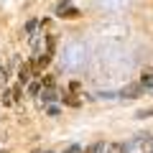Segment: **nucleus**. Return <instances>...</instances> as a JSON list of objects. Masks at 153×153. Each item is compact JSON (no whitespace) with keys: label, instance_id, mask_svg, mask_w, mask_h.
Segmentation results:
<instances>
[{"label":"nucleus","instance_id":"nucleus-1","mask_svg":"<svg viewBox=\"0 0 153 153\" xmlns=\"http://www.w3.org/2000/svg\"><path fill=\"white\" fill-rule=\"evenodd\" d=\"M56 16H59V18H69V21H74V18L82 16V10H79V8H74L69 0H61L59 5H56Z\"/></svg>","mask_w":153,"mask_h":153},{"label":"nucleus","instance_id":"nucleus-2","mask_svg":"<svg viewBox=\"0 0 153 153\" xmlns=\"http://www.w3.org/2000/svg\"><path fill=\"white\" fill-rule=\"evenodd\" d=\"M33 74H36V69H33V61H26V64H21V69H18V84L28 87V84L33 82Z\"/></svg>","mask_w":153,"mask_h":153},{"label":"nucleus","instance_id":"nucleus-3","mask_svg":"<svg viewBox=\"0 0 153 153\" xmlns=\"http://www.w3.org/2000/svg\"><path fill=\"white\" fill-rule=\"evenodd\" d=\"M51 59H54V51H49V49L41 51V54H38V59H33V69H36L38 74H44V69L51 64Z\"/></svg>","mask_w":153,"mask_h":153},{"label":"nucleus","instance_id":"nucleus-4","mask_svg":"<svg viewBox=\"0 0 153 153\" xmlns=\"http://www.w3.org/2000/svg\"><path fill=\"white\" fill-rule=\"evenodd\" d=\"M143 92H146V89H143L140 82H138V84H128V87H123L120 92H117V97H123V100H135V97H140Z\"/></svg>","mask_w":153,"mask_h":153},{"label":"nucleus","instance_id":"nucleus-5","mask_svg":"<svg viewBox=\"0 0 153 153\" xmlns=\"http://www.w3.org/2000/svg\"><path fill=\"white\" fill-rule=\"evenodd\" d=\"M38 97H41V105H44V107H46V105H51V102H54V100H61V94L56 92L54 87H44V89H41V94H38Z\"/></svg>","mask_w":153,"mask_h":153},{"label":"nucleus","instance_id":"nucleus-6","mask_svg":"<svg viewBox=\"0 0 153 153\" xmlns=\"http://www.w3.org/2000/svg\"><path fill=\"white\" fill-rule=\"evenodd\" d=\"M140 87L148 89V92H153V69H151V66L143 69V74H140Z\"/></svg>","mask_w":153,"mask_h":153},{"label":"nucleus","instance_id":"nucleus-7","mask_svg":"<svg viewBox=\"0 0 153 153\" xmlns=\"http://www.w3.org/2000/svg\"><path fill=\"white\" fill-rule=\"evenodd\" d=\"M107 153H130V146H128V143H110L107 146Z\"/></svg>","mask_w":153,"mask_h":153},{"label":"nucleus","instance_id":"nucleus-8","mask_svg":"<svg viewBox=\"0 0 153 153\" xmlns=\"http://www.w3.org/2000/svg\"><path fill=\"white\" fill-rule=\"evenodd\" d=\"M61 102H64V105H69V107H79V105H82V100L76 97V94L66 92V94H61Z\"/></svg>","mask_w":153,"mask_h":153},{"label":"nucleus","instance_id":"nucleus-9","mask_svg":"<svg viewBox=\"0 0 153 153\" xmlns=\"http://www.w3.org/2000/svg\"><path fill=\"white\" fill-rule=\"evenodd\" d=\"M36 26H38L36 21H28L26 26H23V31H21V36H23V38H33V31H36Z\"/></svg>","mask_w":153,"mask_h":153},{"label":"nucleus","instance_id":"nucleus-10","mask_svg":"<svg viewBox=\"0 0 153 153\" xmlns=\"http://www.w3.org/2000/svg\"><path fill=\"white\" fill-rule=\"evenodd\" d=\"M82 153H105V143H102V140H97V143H89V146L84 148Z\"/></svg>","mask_w":153,"mask_h":153},{"label":"nucleus","instance_id":"nucleus-11","mask_svg":"<svg viewBox=\"0 0 153 153\" xmlns=\"http://www.w3.org/2000/svg\"><path fill=\"white\" fill-rule=\"evenodd\" d=\"M41 89H44V84H41V82H31V84H28V94H31V97H38Z\"/></svg>","mask_w":153,"mask_h":153},{"label":"nucleus","instance_id":"nucleus-12","mask_svg":"<svg viewBox=\"0 0 153 153\" xmlns=\"http://www.w3.org/2000/svg\"><path fill=\"white\" fill-rule=\"evenodd\" d=\"M13 100H16V102L23 100V84H16V87H13Z\"/></svg>","mask_w":153,"mask_h":153},{"label":"nucleus","instance_id":"nucleus-13","mask_svg":"<svg viewBox=\"0 0 153 153\" xmlns=\"http://www.w3.org/2000/svg\"><path fill=\"white\" fill-rule=\"evenodd\" d=\"M38 82L44 84V87H54V76H51V74H41V79H38Z\"/></svg>","mask_w":153,"mask_h":153},{"label":"nucleus","instance_id":"nucleus-14","mask_svg":"<svg viewBox=\"0 0 153 153\" xmlns=\"http://www.w3.org/2000/svg\"><path fill=\"white\" fill-rule=\"evenodd\" d=\"M143 153H153V135H148V140H143Z\"/></svg>","mask_w":153,"mask_h":153},{"label":"nucleus","instance_id":"nucleus-15","mask_svg":"<svg viewBox=\"0 0 153 153\" xmlns=\"http://www.w3.org/2000/svg\"><path fill=\"white\" fill-rule=\"evenodd\" d=\"M69 92L71 94H79V92H82V84H79V82H71L69 84Z\"/></svg>","mask_w":153,"mask_h":153},{"label":"nucleus","instance_id":"nucleus-16","mask_svg":"<svg viewBox=\"0 0 153 153\" xmlns=\"http://www.w3.org/2000/svg\"><path fill=\"white\" fill-rule=\"evenodd\" d=\"M64 153H82V146H76V143H71L69 148H64Z\"/></svg>","mask_w":153,"mask_h":153},{"label":"nucleus","instance_id":"nucleus-17","mask_svg":"<svg viewBox=\"0 0 153 153\" xmlns=\"http://www.w3.org/2000/svg\"><path fill=\"white\" fill-rule=\"evenodd\" d=\"M151 115H153V107H148V110H140L138 117H151Z\"/></svg>","mask_w":153,"mask_h":153},{"label":"nucleus","instance_id":"nucleus-18","mask_svg":"<svg viewBox=\"0 0 153 153\" xmlns=\"http://www.w3.org/2000/svg\"><path fill=\"white\" fill-rule=\"evenodd\" d=\"M41 28H44V31H49V28H51V21H49V18H44V21H41Z\"/></svg>","mask_w":153,"mask_h":153},{"label":"nucleus","instance_id":"nucleus-19","mask_svg":"<svg viewBox=\"0 0 153 153\" xmlns=\"http://www.w3.org/2000/svg\"><path fill=\"white\" fill-rule=\"evenodd\" d=\"M49 115H54V117H56V115H59V107H54V105H49Z\"/></svg>","mask_w":153,"mask_h":153},{"label":"nucleus","instance_id":"nucleus-20","mask_svg":"<svg viewBox=\"0 0 153 153\" xmlns=\"http://www.w3.org/2000/svg\"><path fill=\"white\" fill-rule=\"evenodd\" d=\"M0 153H8V151H0Z\"/></svg>","mask_w":153,"mask_h":153},{"label":"nucleus","instance_id":"nucleus-21","mask_svg":"<svg viewBox=\"0 0 153 153\" xmlns=\"http://www.w3.org/2000/svg\"><path fill=\"white\" fill-rule=\"evenodd\" d=\"M46 153H51V151H46Z\"/></svg>","mask_w":153,"mask_h":153}]
</instances>
